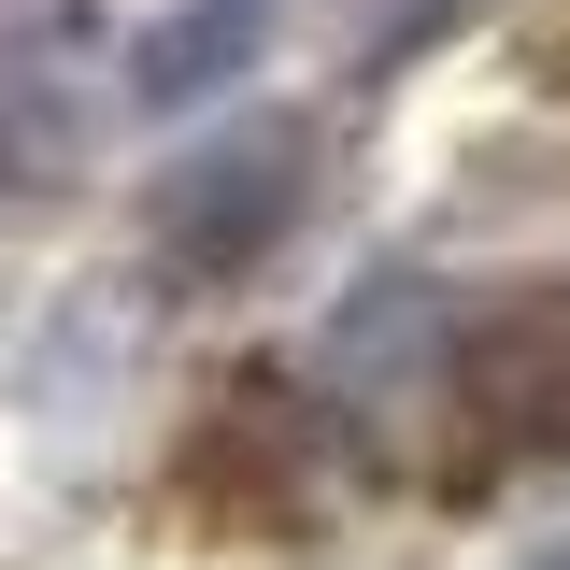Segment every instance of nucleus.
Masks as SVG:
<instances>
[{
    "mask_svg": "<svg viewBox=\"0 0 570 570\" xmlns=\"http://www.w3.org/2000/svg\"><path fill=\"white\" fill-rule=\"evenodd\" d=\"M542 456H570V285H528L428 356V485L442 499H485Z\"/></svg>",
    "mask_w": 570,
    "mask_h": 570,
    "instance_id": "nucleus-1",
    "label": "nucleus"
},
{
    "mask_svg": "<svg viewBox=\"0 0 570 570\" xmlns=\"http://www.w3.org/2000/svg\"><path fill=\"white\" fill-rule=\"evenodd\" d=\"M299 200H314V129L299 115H243V129H214L171 157V186H157V257L186 285H228L257 272L285 228H299Z\"/></svg>",
    "mask_w": 570,
    "mask_h": 570,
    "instance_id": "nucleus-2",
    "label": "nucleus"
},
{
    "mask_svg": "<svg viewBox=\"0 0 570 570\" xmlns=\"http://www.w3.org/2000/svg\"><path fill=\"white\" fill-rule=\"evenodd\" d=\"M186 499L214 528H299L328 499V414L299 385H228L214 428L186 442Z\"/></svg>",
    "mask_w": 570,
    "mask_h": 570,
    "instance_id": "nucleus-3",
    "label": "nucleus"
},
{
    "mask_svg": "<svg viewBox=\"0 0 570 570\" xmlns=\"http://www.w3.org/2000/svg\"><path fill=\"white\" fill-rule=\"evenodd\" d=\"M257 43H272V0H186V14H157L129 43V100L142 115H200V100H228L257 71Z\"/></svg>",
    "mask_w": 570,
    "mask_h": 570,
    "instance_id": "nucleus-4",
    "label": "nucleus"
},
{
    "mask_svg": "<svg viewBox=\"0 0 570 570\" xmlns=\"http://www.w3.org/2000/svg\"><path fill=\"white\" fill-rule=\"evenodd\" d=\"M528 570H570V557H528Z\"/></svg>",
    "mask_w": 570,
    "mask_h": 570,
    "instance_id": "nucleus-5",
    "label": "nucleus"
}]
</instances>
